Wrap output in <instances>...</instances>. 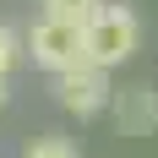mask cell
Wrapping results in <instances>:
<instances>
[{"label": "cell", "instance_id": "cell-1", "mask_svg": "<svg viewBox=\"0 0 158 158\" xmlns=\"http://www.w3.org/2000/svg\"><path fill=\"white\" fill-rule=\"evenodd\" d=\"M82 38H87V65H98V71H114L120 60H131L136 55V38H142V27H136V16L126 11V6H104V11L82 27Z\"/></svg>", "mask_w": 158, "mask_h": 158}, {"label": "cell", "instance_id": "cell-2", "mask_svg": "<svg viewBox=\"0 0 158 158\" xmlns=\"http://www.w3.org/2000/svg\"><path fill=\"white\" fill-rule=\"evenodd\" d=\"M27 55L33 65H44V71H71V65L87 60V38H82V27H71V22H55V16H44V22H33L27 33Z\"/></svg>", "mask_w": 158, "mask_h": 158}, {"label": "cell", "instance_id": "cell-3", "mask_svg": "<svg viewBox=\"0 0 158 158\" xmlns=\"http://www.w3.org/2000/svg\"><path fill=\"white\" fill-rule=\"evenodd\" d=\"M55 98H60V109L71 114H98L114 104V87H109V71H98V65H71V71H60L55 77Z\"/></svg>", "mask_w": 158, "mask_h": 158}, {"label": "cell", "instance_id": "cell-4", "mask_svg": "<svg viewBox=\"0 0 158 158\" xmlns=\"http://www.w3.org/2000/svg\"><path fill=\"white\" fill-rule=\"evenodd\" d=\"M114 126L126 136H147L158 126V93L153 87H120L114 93Z\"/></svg>", "mask_w": 158, "mask_h": 158}, {"label": "cell", "instance_id": "cell-5", "mask_svg": "<svg viewBox=\"0 0 158 158\" xmlns=\"http://www.w3.org/2000/svg\"><path fill=\"white\" fill-rule=\"evenodd\" d=\"M98 11H104V0H44V16L71 22V27H87Z\"/></svg>", "mask_w": 158, "mask_h": 158}, {"label": "cell", "instance_id": "cell-6", "mask_svg": "<svg viewBox=\"0 0 158 158\" xmlns=\"http://www.w3.org/2000/svg\"><path fill=\"white\" fill-rule=\"evenodd\" d=\"M22 158H77V147L65 142V136H38V142L22 147Z\"/></svg>", "mask_w": 158, "mask_h": 158}, {"label": "cell", "instance_id": "cell-7", "mask_svg": "<svg viewBox=\"0 0 158 158\" xmlns=\"http://www.w3.org/2000/svg\"><path fill=\"white\" fill-rule=\"evenodd\" d=\"M16 55H22V49H16V33H11V27H0V77L11 71V60H16Z\"/></svg>", "mask_w": 158, "mask_h": 158}, {"label": "cell", "instance_id": "cell-8", "mask_svg": "<svg viewBox=\"0 0 158 158\" xmlns=\"http://www.w3.org/2000/svg\"><path fill=\"white\" fill-rule=\"evenodd\" d=\"M0 109H6V77H0Z\"/></svg>", "mask_w": 158, "mask_h": 158}]
</instances>
